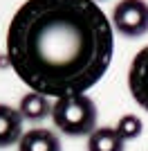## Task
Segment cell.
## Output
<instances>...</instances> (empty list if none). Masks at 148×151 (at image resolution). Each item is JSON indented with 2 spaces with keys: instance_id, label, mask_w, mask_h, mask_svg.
Here are the masks:
<instances>
[{
  "instance_id": "6da1fadb",
  "label": "cell",
  "mask_w": 148,
  "mask_h": 151,
  "mask_svg": "<svg viewBox=\"0 0 148 151\" xmlns=\"http://www.w3.org/2000/svg\"><path fill=\"white\" fill-rule=\"evenodd\" d=\"M112 54L115 27L94 0H25L7 27L11 70L45 97L88 93Z\"/></svg>"
},
{
  "instance_id": "7a4b0ae2",
  "label": "cell",
  "mask_w": 148,
  "mask_h": 151,
  "mask_svg": "<svg viewBox=\"0 0 148 151\" xmlns=\"http://www.w3.org/2000/svg\"><path fill=\"white\" fill-rule=\"evenodd\" d=\"M52 122L61 133L70 138L90 135L97 129V104L85 93L58 97L52 106Z\"/></svg>"
},
{
  "instance_id": "3957f363",
  "label": "cell",
  "mask_w": 148,
  "mask_h": 151,
  "mask_svg": "<svg viewBox=\"0 0 148 151\" xmlns=\"http://www.w3.org/2000/svg\"><path fill=\"white\" fill-rule=\"evenodd\" d=\"M112 27L128 38H139L148 32V2L146 0H121L112 9Z\"/></svg>"
},
{
  "instance_id": "277c9868",
  "label": "cell",
  "mask_w": 148,
  "mask_h": 151,
  "mask_svg": "<svg viewBox=\"0 0 148 151\" xmlns=\"http://www.w3.org/2000/svg\"><path fill=\"white\" fill-rule=\"evenodd\" d=\"M128 90L132 99L148 111V45L135 54L128 68Z\"/></svg>"
},
{
  "instance_id": "5b68a950",
  "label": "cell",
  "mask_w": 148,
  "mask_h": 151,
  "mask_svg": "<svg viewBox=\"0 0 148 151\" xmlns=\"http://www.w3.org/2000/svg\"><path fill=\"white\" fill-rule=\"evenodd\" d=\"M23 122L25 117L20 115L18 108L9 106V104H0V149L20 142V138L25 133Z\"/></svg>"
},
{
  "instance_id": "8992f818",
  "label": "cell",
  "mask_w": 148,
  "mask_h": 151,
  "mask_svg": "<svg viewBox=\"0 0 148 151\" xmlns=\"http://www.w3.org/2000/svg\"><path fill=\"white\" fill-rule=\"evenodd\" d=\"M18 151H61V140L49 129H29L23 133Z\"/></svg>"
},
{
  "instance_id": "52a82bcc",
  "label": "cell",
  "mask_w": 148,
  "mask_h": 151,
  "mask_svg": "<svg viewBox=\"0 0 148 151\" xmlns=\"http://www.w3.org/2000/svg\"><path fill=\"white\" fill-rule=\"evenodd\" d=\"M52 106H54V104H49V99L45 97V95L29 90V93L20 99L18 111H20V115H23L25 120L41 122V120H45L47 115H52Z\"/></svg>"
},
{
  "instance_id": "ba28073f",
  "label": "cell",
  "mask_w": 148,
  "mask_h": 151,
  "mask_svg": "<svg viewBox=\"0 0 148 151\" xmlns=\"http://www.w3.org/2000/svg\"><path fill=\"white\" fill-rule=\"evenodd\" d=\"M126 140L117 133L112 126H101L94 129L88 138V151H123Z\"/></svg>"
},
{
  "instance_id": "9c48e42d",
  "label": "cell",
  "mask_w": 148,
  "mask_h": 151,
  "mask_svg": "<svg viewBox=\"0 0 148 151\" xmlns=\"http://www.w3.org/2000/svg\"><path fill=\"white\" fill-rule=\"evenodd\" d=\"M117 133L121 135L123 140H135V138H139L142 135V129H144V124H142V120L137 117V115H123L121 120L117 122Z\"/></svg>"
},
{
  "instance_id": "30bf717a",
  "label": "cell",
  "mask_w": 148,
  "mask_h": 151,
  "mask_svg": "<svg viewBox=\"0 0 148 151\" xmlns=\"http://www.w3.org/2000/svg\"><path fill=\"white\" fill-rule=\"evenodd\" d=\"M94 2H99V0H94Z\"/></svg>"
}]
</instances>
